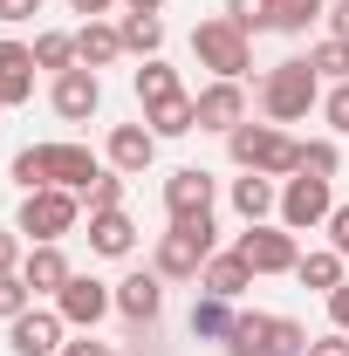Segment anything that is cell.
I'll return each instance as SVG.
<instances>
[{
  "label": "cell",
  "instance_id": "1",
  "mask_svg": "<svg viewBox=\"0 0 349 356\" xmlns=\"http://www.w3.org/2000/svg\"><path fill=\"white\" fill-rule=\"evenodd\" d=\"M96 178H103V158L89 144H28V151H14V185L21 192H42V185L89 192Z\"/></svg>",
  "mask_w": 349,
  "mask_h": 356
},
{
  "label": "cell",
  "instance_id": "2",
  "mask_svg": "<svg viewBox=\"0 0 349 356\" xmlns=\"http://www.w3.org/2000/svg\"><path fill=\"white\" fill-rule=\"evenodd\" d=\"M226 151H233L240 172H261V178H295L302 172V144L281 124H240V131H226Z\"/></svg>",
  "mask_w": 349,
  "mask_h": 356
},
{
  "label": "cell",
  "instance_id": "3",
  "mask_svg": "<svg viewBox=\"0 0 349 356\" xmlns=\"http://www.w3.org/2000/svg\"><path fill=\"white\" fill-rule=\"evenodd\" d=\"M315 103H322V76L308 69V55L274 62V69L261 76V110H267V124H302Z\"/></svg>",
  "mask_w": 349,
  "mask_h": 356
},
{
  "label": "cell",
  "instance_id": "4",
  "mask_svg": "<svg viewBox=\"0 0 349 356\" xmlns=\"http://www.w3.org/2000/svg\"><path fill=\"white\" fill-rule=\"evenodd\" d=\"M213 213H199V220H172V233H158V274L165 281H199V267L213 261Z\"/></svg>",
  "mask_w": 349,
  "mask_h": 356
},
{
  "label": "cell",
  "instance_id": "5",
  "mask_svg": "<svg viewBox=\"0 0 349 356\" xmlns=\"http://www.w3.org/2000/svg\"><path fill=\"white\" fill-rule=\"evenodd\" d=\"M192 55H199V69H213L219 83H240V76L254 69V42H247V28H233L226 14H213V21L192 28Z\"/></svg>",
  "mask_w": 349,
  "mask_h": 356
},
{
  "label": "cell",
  "instance_id": "6",
  "mask_svg": "<svg viewBox=\"0 0 349 356\" xmlns=\"http://www.w3.org/2000/svg\"><path fill=\"white\" fill-rule=\"evenodd\" d=\"M76 192H62V185H42V192H28L21 199V213H14V233L28 240V247H48V240H62V233H76Z\"/></svg>",
  "mask_w": 349,
  "mask_h": 356
},
{
  "label": "cell",
  "instance_id": "7",
  "mask_svg": "<svg viewBox=\"0 0 349 356\" xmlns=\"http://www.w3.org/2000/svg\"><path fill=\"white\" fill-rule=\"evenodd\" d=\"M329 213H336V192H329V178L295 172L288 185H281V226H288V233H315V226H329Z\"/></svg>",
  "mask_w": 349,
  "mask_h": 356
},
{
  "label": "cell",
  "instance_id": "8",
  "mask_svg": "<svg viewBox=\"0 0 349 356\" xmlns=\"http://www.w3.org/2000/svg\"><path fill=\"white\" fill-rule=\"evenodd\" d=\"M233 254L254 267V274H295V261H302V247H295L288 226H247L233 240Z\"/></svg>",
  "mask_w": 349,
  "mask_h": 356
},
{
  "label": "cell",
  "instance_id": "9",
  "mask_svg": "<svg viewBox=\"0 0 349 356\" xmlns=\"http://www.w3.org/2000/svg\"><path fill=\"white\" fill-rule=\"evenodd\" d=\"M62 336H69L62 309H28L7 322V350L14 356H62Z\"/></svg>",
  "mask_w": 349,
  "mask_h": 356
},
{
  "label": "cell",
  "instance_id": "10",
  "mask_svg": "<svg viewBox=\"0 0 349 356\" xmlns=\"http://www.w3.org/2000/svg\"><path fill=\"white\" fill-rule=\"evenodd\" d=\"M55 309H62V322H69V329H96L103 315L117 309V288H103L96 274H69V288L55 295Z\"/></svg>",
  "mask_w": 349,
  "mask_h": 356
},
{
  "label": "cell",
  "instance_id": "11",
  "mask_svg": "<svg viewBox=\"0 0 349 356\" xmlns=\"http://www.w3.org/2000/svg\"><path fill=\"white\" fill-rule=\"evenodd\" d=\"M158 309H165V274H158V267H137V274H124V281H117V315H124V322L151 329V322H158Z\"/></svg>",
  "mask_w": 349,
  "mask_h": 356
},
{
  "label": "cell",
  "instance_id": "12",
  "mask_svg": "<svg viewBox=\"0 0 349 356\" xmlns=\"http://www.w3.org/2000/svg\"><path fill=\"white\" fill-rule=\"evenodd\" d=\"M48 103H55V117L89 124V117L103 110V83H96V69H62V76H55V89H48Z\"/></svg>",
  "mask_w": 349,
  "mask_h": 356
},
{
  "label": "cell",
  "instance_id": "13",
  "mask_svg": "<svg viewBox=\"0 0 349 356\" xmlns=\"http://www.w3.org/2000/svg\"><path fill=\"white\" fill-rule=\"evenodd\" d=\"M103 158H110V172L144 178V172H151V158H158V137H151V124H117V131H110V144H103Z\"/></svg>",
  "mask_w": 349,
  "mask_h": 356
},
{
  "label": "cell",
  "instance_id": "14",
  "mask_svg": "<svg viewBox=\"0 0 349 356\" xmlns=\"http://www.w3.org/2000/svg\"><path fill=\"white\" fill-rule=\"evenodd\" d=\"M165 213H172V220H199V213H213V172L178 165V172L165 178Z\"/></svg>",
  "mask_w": 349,
  "mask_h": 356
},
{
  "label": "cell",
  "instance_id": "15",
  "mask_svg": "<svg viewBox=\"0 0 349 356\" xmlns=\"http://www.w3.org/2000/svg\"><path fill=\"white\" fill-rule=\"evenodd\" d=\"M35 69H42V62H35L28 42H0V103H7V110H21V103L35 96Z\"/></svg>",
  "mask_w": 349,
  "mask_h": 356
},
{
  "label": "cell",
  "instance_id": "16",
  "mask_svg": "<svg viewBox=\"0 0 349 356\" xmlns=\"http://www.w3.org/2000/svg\"><path fill=\"white\" fill-rule=\"evenodd\" d=\"M240 124H247V89L240 83L199 89V131H240Z\"/></svg>",
  "mask_w": 349,
  "mask_h": 356
},
{
  "label": "cell",
  "instance_id": "17",
  "mask_svg": "<svg viewBox=\"0 0 349 356\" xmlns=\"http://www.w3.org/2000/svg\"><path fill=\"white\" fill-rule=\"evenodd\" d=\"M69 274H76V267H69V254H62L55 240H48V247H28V261H21V281H28L35 295H62Z\"/></svg>",
  "mask_w": 349,
  "mask_h": 356
},
{
  "label": "cell",
  "instance_id": "18",
  "mask_svg": "<svg viewBox=\"0 0 349 356\" xmlns=\"http://www.w3.org/2000/svg\"><path fill=\"white\" fill-rule=\"evenodd\" d=\"M89 254H103V261L137 254V226H131V213H89Z\"/></svg>",
  "mask_w": 349,
  "mask_h": 356
},
{
  "label": "cell",
  "instance_id": "19",
  "mask_svg": "<svg viewBox=\"0 0 349 356\" xmlns=\"http://www.w3.org/2000/svg\"><path fill=\"white\" fill-rule=\"evenodd\" d=\"M233 213H240L247 226H267V213H281V192H274V178H261V172L233 178Z\"/></svg>",
  "mask_w": 349,
  "mask_h": 356
},
{
  "label": "cell",
  "instance_id": "20",
  "mask_svg": "<svg viewBox=\"0 0 349 356\" xmlns=\"http://www.w3.org/2000/svg\"><path fill=\"white\" fill-rule=\"evenodd\" d=\"M199 288H206V295H226V302H240V295L254 288V267L240 261V254H213V261L199 267Z\"/></svg>",
  "mask_w": 349,
  "mask_h": 356
},
{
  "label": "cell",
  "instance_id": "21",
  "mask_svg": "<svg viewBox=\"0 0 349 356\" xmlns=\"http://www.w3.org/2000/svg\"><path fill=\"white\" fill-rule=\"evenodd\" d=\"M117 55H124V35H117L110 21H83V28H76V62H83V69H110Z\"/></svg>",
  "mask_w": 349,
  "mask_h": 356
},
{
  "label": "cell",
  "instance_id": "22",
  "mask_svg": "<svg viewBox=\"0 0 349 356\" xmlns=\"http://www.w3.org/2000/svg\"><path fill=\"white\" fill-rule=\"evenodd\" d=\"M233 322H240V309H233L226 295H199V302H192V336H199V343H226Z\"/></svg>",
  "mask_w": 349,
  "mask_h": 356
},
{
  "label": "cell",
  "instance_id": "23",
  "mask_svg": "<svg viewBox=\"0 0 349 356\" xmlns=\"http://www.w3.org/2000/svg\"><path fill=\"white\" fill-rule=\"evenodd\" d=\"M144 124H151V137H185V131H199V96L151 103V110H144Z\"/></svg>",
  "mask_w": 349,
  "mask_h": 356
},
{
  "label": "cell",
  "instance_id": "24",
  "mask_svg": "<svg viewBox=\"0 0 349 356\" xmlns=\"http://www.w3.org/2000/svg\"><path fill=\"white\" fill-rule=\"evenodd\" d=\"M343 254H336V247H315V254H302V261H295V281H302V288H322V295H336V288H343Z\"/></svg>",
  "mask_w": 349,
  "mask_h": 356
},
{
  "label": "cell",
  "instance_id": "25",
  "mask_svg": "<svg viewBox=\"0 0 349 356\" xmlns=\"http://www.w3.org/2000/svg\"><path fill=\"white\" fill-rule=\"evenodd\" d=\"M131 83H137V103H144V110H151V103H172V96H185V89H178V69H172V62H158V55L137 69Z\"/></svg>",
  "mask_w": 349,
  "mask_h": 356
},
{
  "label": "cell",
  "instance_id": "26",
  "mask_svg": "<svg viewBox=\"0 0 349 356\" xmlns=\"http://www.w3.org/2000/svg\"><path fill=\"white\" fill-rule=\"evenodd\" d=\"M117 35H124V55H144V62H151V55L165 48V21H158V14H124Z\"/></svg>",
  "mask_w": 349,
  "mask_h": 356
},
{
  "label": "cell",
  "instance_id": "27",
  "mask_svg": "<svg viewBox=\"0 0 349 356\" xmlns=\"http://www.w3.org/2000/svg\"><path fill=\"white\" fill-rule=\"evenodd\" d=\"M308 336L302 322H288V315H267V343H261V356H308Z\"/></svg>",
  "mask_w": 349,
  "mask_h": 356
},
{
  "label": "cell",
  "instance_id": "28",
  "mask_svg": "<svg viewBox=\"0 0 349 356\" xmlns=\"http://www.w3.org/2000/svg\"><path fill=\"white\" fill-rule=\"evenodd\" d=\"M322 14H329V0H274V28L281 35H308Z\"/></svg>",
  "mask_w": 349,
  "mask_h": 356
},
{
  "label": "cell",
  "instance_id": "29",
  "mask_svg": "<svg viewBox=\"0 0 349 356\" xmlns=\"http://www.w3.org/2000/svg\"><path fill=\"white\" fill-rule=\"evenodd\" d=\"M35 62H42V69H55V76H62V69H83V62H76V35H62V28L35 35Z\"/></svg>",
  "mask_w": 349,
  "mask_h": 356
},
{
  "label": "cell",
  "instance_id": "30",
  "mask_svg": "<svg viewBox=\"0 0 349 356\" xmlns=\"http://www.w3.org/2000/svg\"><path fill=\"white\" fill-rule=\"evenodd\" d=\"M302 172L308 178H336L343 172V144H336V137H308L302 144Z\"/></svg>",
  "mask_w": 349,
  "mask_h": 356
},
{
  "label": "cell",
  "instance_id": "31",
  "mask_svg": "<svg viewBox=\"0 0 349 356\" xmlns=\"http://www.w3.org/2000/svg\"><path fill=\"white\" fill-rule=\"evenodd\" d=\"M308 69H315V76H329V83H349V42H336V35H329V42H315V48H308Z\"/></svg>",
  "mask_w": 349,
  "mask_h": 356
},
{
  "label": "cell",
  "instance_id": "32",
  "mask_svg": "<svg viewBox=\"0 0 349 356\" xmlns=\"http://www.w3.org/2000/svg\"><path fill=\"white\" fill-rule=\"evenodd\" d=\"M261 343H267V315H240L226 336V356H261Z\"/></svg>",
  "mask_w": 349,
  "mask_h": 356
},
{
  "label": "cell",
  "instance_id": "33",
  "mask_svg": "<svg viewBox=\"0 0 349 356\" xmlns=\"http://www.w3.org/2000/svg\"><path fill=\"white\" fill-rule=\"evenodd\" d=\"M226 21L247 28V35H261V28H274V0H226Z\"/></svg>",
  "mask_w": 349,
  "mask_h": 356
},
{
  "label": "cell",
  "instance_id": "34",
  "mask_svg": "<svg viewBox=\"0 0 349 356\" xmlns=\"http://www.w3.org/2000/svg\"><path fill=\"white\" fill-rule=\"evenodd\" d=\"M35 309V288L21 281V274H0V322H14V315Z\"/></svg>",
  "mask_w": 349,
  "mask_h": 356
},
{
  "label": "cell",
  "instance_id": "35",
  "mask_svg": "<svg viewBox=\"0 0 349 356\" xmlns=\"http://www.w3.org/2000/svg\"><path fill=\"white\" fill-rule=\"evenodd\" d=\"M89 213H124V172H103L89 185Z\"/></svg>",
  "mask_w": 349,
  "mask_h": 356
},
{
  "label": "cell",
  "instance_id": "36",
  "mask_svg": "<svg viewBox=\"0 0 349 356\" xmlns=\"http://www.w3.org/2000/svg\"><path fill=\"white\" fill-rule=\"evenodd\" d=\"M322 117H329V124H336V131L349 137V83H336L329 96H322Z\"/></svg>",
  "mask_w": 349,
  "mask_h": 356
},
{
  "label": "cell",
  "instance_id": "37",
  "mask_svg": "<svg viewBox=\"0 0 349 356\" xmlns=\"http://www.w3.org/2000/svg\"><path fill=\"white\" fill-rule=\"evenodd\" d=\"M329 247L349 261V206H336V213H329Z\"/></svg>",
  "mask_w": 349,
  "mask_h": 356
},
{
  "label": "cell",
  "instance_id": "38",
  "mask_svg": "<svg viewBox=\"0 0 349 356\" xmlns=\"http://www.w3.org/2000/svg\"><path fill=\"white\" fill-rule=\"evenodd\" d=\"M308 356H349V336H343V329H329V336L308 343Z\"/></svg>",
  "mask_w": 349,
  "mask_h": 356
},
{
  "label": "cell",
  "instance_id": "39",
  "mask_svg": "<svg viewBox=\"0 0 349 356\" xmlns=\"http://www.w3.org/2000/svg\"><path fill=\"white\" fill-rule=\"evenodd\" d=\"M21 261H28V254H21V240H14V233H0V274H21Z\"/></svg>",
  "mask_w": 349,
  "mask_h": 356
},
{
  "label": "cell",
  "instance_id": "40",
  "mask_svg": "<svg viewBox=\"0 0 349 356\" xmlns=\"http://www.w3.org/2000/svg\"><path fill=\"white\" fill-rule=\"evenodd\" d=\"M42 0H0V21H35Z\"/></svg>",
  "mask_w": 349,
  "mask_h": 356
},
{
  "label": "cell",
  "instance_id": "41",
  "mask_svg": "<svg viewBox=\"0 0 349 356\" xmlns=\"http://www.w3.org/2000/svg\"><path fill=\"white\" fill-rule=\"evenodd\" d=\"M329 322H336V329H343V336H349V281H343V288H336V295H329Z\"/></svg>",
  "mask_w": 349,
  "mask_h": 356
},
{
  "label": "cell",
  "instance_id": "42",
  "mask_svg": "<svg viewBox=\"0 0 349 356\" xmlns=\"http://www.w3.org/2000/svg\"><path fill=\"white\" fill-rule=\"evenodd\" d=\"M322 21H329V35H336V42H349V0H336Z\"/></svg>",
  "mask_w": 349,
  "mask_h": 356
},
{
  "label": "cell",
  "instance_id": "43",
  "mask_svg": "<svg viewBox=\"0 0 349 356\" xmlns=\"http://www.w3.org/2000/svg\"><path fill=\"white\" fill-rule=\"evenodd\" d=\"M62 356H110V343H96V336H83V343H62Z\"/></svg>",
  "mask_w": 349,
  "mask_h": 356
},
{
  "label": "cell",
  "instance_id": "44",
  "mask_svg": "<svg viewBox=\"0 0 349 356\" xmlns=\"http://www.w3.org/2000/svg\"><path fill=\"white\" fill-rule=\"evenodd\" d=\"M69 7H76V14H89V21H103V14H110V7H124V0H69Z\"/></svg>",
  "mask_w": 349,
  "mask_h": 356
},
{
  "label": "cell",
  "instance_id": "45",
  "mask_svg": "<svg viewBox=\"0 0 349 356\" xmlns=\"http://www.w3.org/2000/svg\"><path fill=\"white\" fill-rule=\"evenodd\" d=\"M165 0H124V14H158Z\"/></svg>",
  "mask_w": 349,
  "mask_h": 356
},
{
  "label": "cell",
  "instance_id": "46",
  "mask_svg": "<svg viewBox=\"0 0 349 356\" xmlns=\"http://www.w3.org/2000/svg\"><path fill=\"white\" fill-rule=\"evenodd\" d=\"M0 110H7V103H0Z\"/></svg>",
  "mask_w": 349,
  "mask_h": 356
}]
</instances>
